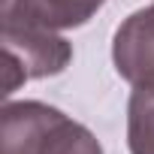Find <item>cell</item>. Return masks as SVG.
I'll use <instances>...</instances> for the list:
<instances>
[{
    "label": "cell",
    "instance_id": "cell-5",
    "mask_svg": "<svg viewBox=\"0 0 154 154\" xmlns=\"http://www.w3.org/2000/svg\"><path fill=\"white\" fill-rule=\"evenodd\" d=\"M130 154H154V85H139L127 103Z\"/></svg>",
    "mask_w": 154,
    "mask_h": 154
},
{
    "label": "cell",
    "instance_id": "cell-3",
    "mask_svg": "<svg viewBox=\"0 0 154 154\" xmlns=\"http://www.w3.org/2000/svg\"><path fill=\"white\" fill-rule=\"evenodd\" d=\"M112 60L118 75L127 79L133 88L154 85V3L136 9L115 30Z\"/></svg>",
    "mask_w": 154,
    "mask_h": 154
},
{
    "label": "cell",
    "instance_id": "cell-4",
    "mask_svg": "<svg viewBox=\"0 0 154 154\" xmlns=\"http://www.w3.org/2000/svg\"><path fill=\"white\" fill-rule=\"evenodd\" d=\"M106 0H3V24L69 30L82 27Z\"/></svg>",
    "mask_w": 154,
    "mask_h": 154
},
{
    "label": "cell",
    "instance_id": "cell-2",
    "mask_svg": "<svg viewBox=\"0 0 154 154\" xmlns=\"http://www.w3.org/2000/svg\"><path fill=\"white\" fill-rule=\"evenodd\" d=\"M72 45L45 27L3 24V97H12L18 85L30 79L57 75L69 66Z\"/></svg>",
    "mask_w": 154,
    "mask_h": 154
},
{
    "label": "cell",
    "instance_id": "cell-1",
    "mask_svg": "<svg viewBox=\"0 0 154 154\" xmlns=\"http://www.w3.org/2000/svg\"><path fill=\"white\" fill-rule=\"evenodd\" d=\"M0 154H103L94 133L54 106L21 100L0 115Z\"/></svg>",
    "mask_w": 154,
    "mask_h": 154
}]
</instances>
